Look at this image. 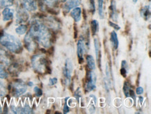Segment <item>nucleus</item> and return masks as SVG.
<instances>
[{"instance_id":"nucleus-23","label":"nucleus","mask_w":151,"mask_h":114,"mask_svg":"<svg viewBox=\"0 0 151 114\" xmlns=\"http://www.w3.org/2000/svg\"><path fill=\"white\" fill-rule=\"evenodd\" d=\"M14 0H0V8L9 7L12 6Z\"/></svg>"},{"instance_id":"nucleus-19","label":"nucleus","mask_w":151,"mask_h":114,"mask_svg":"<svg viewBox=\"0 0 151 114\" xmlns=\"http://www.w3.org/2000/svg\"><path fill=\"white\" fill-rule=\"evenodd\" d=\"M86 63H87V66L91 70H95L96 69V62H95L94 58L92 55H87L86 57Z\"/></svg>"},{"instance_id":"nucleus-30","label":"nucleus","mask_w":151,"mask_h":114,"mask_svg":"<svg viewBox=\"0 0 151 114\" xmlns=\"http://www.w3.org/2000/svg\"><path fill=\"white\" fill-rule=\"evenodd\" d=\"M56 84H57V78H51L49 80V85L50 86H55Z\"/></svg>"},{"instance_id":"nucleus-28","label":"nucleus","mask_w":151,"mask_h":114,"mask_svg":"<svg viewBox=\"0 0 151 114\" xmlns=\"http://www.w3.org/2000/svg\"><path fill=\"white\" fill-rule=\"evenodd\" d=\"M34 92H35V94H36V95L37 96V97L42 96V91L41 89H40V88H38V87H37V86L34 87Z\"/></svg>"},{"instance_id":"nucleus-21","label":"nucleus","mask_w":151,"mask_h":114,"mask_svg":"<svg viewBox=\"0 0 151 114\" xmlns=\"http://www.w3.org/2000/svg\"><path fill=\"white\" fill-rule=\"evenodd\" d=\"M27 26L25 25H20L15 28V32L20 35L24 34L27 32Z\"/></svg>"},{"instance_id":"nucleus-39","label":"nucleus","mask_w":151,"mask_h":114,"mask_svg":"<svg viewBox=\"0 0 151 114\" xmlns=\"http://www.w3.org/2000/svg\"><path fill=\"white\" fill-rule=\"evenodd\" d=\"M139 101H140V103L141 104H142V102H143V99H144V98L143 97H139Z\"/></svg>"},{"instance_id":"nucleus-17","label":"nucleus","mask_w":151,"mask_h":114,"mask_svg":"<svg viewBox=\"0 0 151 114\" xmlns=\"http://www.w3.org/2000/svg\"><path fill=\"white\" fill-rule=\"evenodd\" d=\"M94 46L95 49H96V55L97 60L99 62V65L100 66V57H101V54H100V46L99 40L97 38H94Z\"/></svg>"},{"instance_id":"nucleus-1","label":"nucleus","mask_w":151,"mask_h":114,"mask_svg":"<svg viewBox=\"0 0 151 114\" xmlns=\"http://www.w3.org/2000/svg\"><path fill=\"white\" fill-rule=\"evenodd\" d=\"M29 33L35 41L38 42L43 47L49 48L51 46L52 34L47 27L40 21L37 20L33 21Z\"/></svg>"},{"instance_id":"nucleus-27","label":"nucleus","mask_w":151,"mask_h":114,"mask_svg":"<svg viewBox=\"0 0 151 114\" xmlns=\"http://www.w3.org/2000/svg\"><path fill=\"white\" fill-rule=\"evenodd\" d=\"M41 1L47 6H54L58 0H41Z\"/></svg>"},{"instance_id":"nucleus-29","label":"nucleus","mask_w":151,"mask_h":114,"mask_svg":"<svg viewBox=\"0 0 151 114\" xmlns=\"http://www.w3.org/2000/svg\"><path fill=\"white\" fill-rule=\"evenodd\" d=\"M6 92V91L5 88L4 87L3 84H1V83H0V97L5 95Z\"/></svg>"},{"instance_id":"nucleus-2","label":"nucleus","mask_w":151,"mask_h":114,"mask_svg":"<svg viewBox=\"0 0 151 114\" xmlns=\"http://www.w3.org/2000/svg\"><path fill=\"white\" fill-rule=\"evenodd\" d=\"M0 44L12 53H19L22 51V46L20 39L10 34L4 33L0 37Z\"/></svg>"},{"instance_id":"nucleus-37","label":"nucleus","mask_w":151,"mask_h":114,"mask_svg":"<svg viewBox=\"0 0 151 114\" xmlns=\"http://www.w3.org/2000/svg\"><path fill=\"white\" fill-rule=\"evenodd\" d=\"M11 111L13 113H17V111H16V107H15V105H13V104H11Z\"/></svg>"},{"instance_id":"nucleus-40","label":"nucleus","mask_w":151,"mask_h":114,"mask_svg":"<svg viewBox=\"0 0 151 114\" xmlns=\"http://www.w3.org/2000/svg\"><path fill=\"white\" fill-rule=\"evenodd\" d=\"M1 112H2V109H1V106H0V113H1Z\"/></svg>"},{"instance_id":"nucleus-7","label":"nucleus","mask_w":151,"mask_h":114,"mask_svg":"<svg viewBox=\"0 0 151 114\" xmlns=\"http://www.w3.org/2000/svg\"><path fill=\"white\" fill-rule=\"evenodd\" d=\"M13 95L15 97H19L25 93L27 91V86L24 83L17 82L13 84Z\"/></svg>"},{"instance_id":"nucleus-14","label":"nucleus","mask_w":151,"mask_h":114,"mask_svg":"<svg viewBox=\"0 0 151 114\" xmlns=\"http://www.w3.org/2000/svg\"><path fill=\"white\" fill-rule=\"evenodd\" d=\"M110 10V17L112 20L114 21H117L118 19V13L116 9V1L114 0L111 1V5L109 7Z\"/></svg>"},{"instance_id":"nucleus-25","label":"nucleus","mask_w":151,"mask_h":114,"mask_svg":"<svg viewBox=\"0 0 151 114\" xmlns=\"http://www.w3.org/2000/svg\"><path fill=\"white\" fill-rule=\"evenodd\" d=\"M8 77V73L5 70L4 67L3 65H0V78L1 79H5Z\"/></svg>"},{"instance_id":"nucleus-41","label":"nucleus","mask_w":151,"mask_h":114,"mask_svg":"<svg viewBox=\"0 0 151 114\" xmlns=\"http://www.w3.org/2000/svg\"><path fill=\"white\" fill-rule=\"evenodd\" d=\"M133 1H134V3H136V2H137V0H133Z\"/></svg>"},{"instance_id":"nucleus-9","label":"nucleus","mask_w":151,"mask_h":114,"mask_svg":"<svg viewBox=\"0 0 151 114\" xmlns=\"http://www.w3.org/2000/svg\"><path fill=\"white\" fill-rule=\"evenodd\" d=\"M24 44L25 47L29 51H34L36 48V44L35 42V40L32 36L30 35L29 33H27L26 36H24Z\"/></svg>"},{"instance_id":"nucleus-4","label":"nucleus","mask_w":151,"mask_h":114,"mask_svg":"<svg viewBox=\"0 0 151 114\" xmlns=\"http://www.w3.org/2000/svg\"><path fill=\"white\" fill-rule=\"evenodd\" d=\"M96 75L91 70L88 71L86 75V91L91 92L96 88Z\"/></svg>"},{"instance_id":"nucleus-15","label":"nucleus","mask_w":151,"mask_h":114,"mask_svg":"<svg viewBox=\"0 0 151 114\" xmlns=\"http://www.w3.org/2000/svg\"><path fill=\"white\" fill-rule=\"evenodd\" d=\"M0 62L6 65H9L10 63L9 55L6 53L5 50L0 48Z\"/></svg>"},{"instance_id":"nucleus-16","label":"nucleus","mask_w":151,"mask_h":114,"mask_svg":"<svg viewBox=\"0 0 151 114\" xmlns=\"http://www.w3.org/2000/svg\"><path fill=\"white\" fill-rule=\"evenodd\" d=\"M110 41H111V45L113 46V48L114 50H116L118 47H119V39H118L117 34L116 33V32H113L111 33V36H110Z\"/></svg>"},{"instance_id":"nucleus-33","label":"nucleus","mask_w":151,"mask_h":114,"mask_svg":"<svg viewBox=\"0 0 151 114\" xmlns=\"http://www.w3.org/2000/svg\"><path fill=\"white\" fill-rule=\"evenodd\" d=\"M127 69L124 68V67H121V74L123 76L124 78H125V77L127 76Z\"/></svg>"},{"instance_id":"nucleus-18","label":"nucleus","mask_w":151,"mask_h":114,"mask_svg":"<svg viewBox=\"0 0 151 114\" xmlns=\"http://www.w3.org/2000/svg\"><path fill=\"white\" fill-rule=\"evenodd\" d=\"M141 16L144 18L146 20H148L149 18H150V5L148 6H146L141 9Z\"/></svg>"},{"instance_id":"nucleus-26","label":"nucleus","mask_w":151,"mask_h":114,"mask_svg":"<svg viewBox=\"0 0 151 114\" xmlns=\"http://www.w3.org/2000/svg\"><path fill=\"white\" fill-rule=\"evenodd\" d=\"M32 110L28 104H25L24 107H22V113H32Z\"/></svg>"},{"instance_id":"nucleus-22","label":"nucleus","mask_w":151,"mask_h":114,"mask_svg":"<svg viewBox=\"0 0 151 114\" xmlns=\"http://www.w3.org/2000/svg\"><path fill=\"white\" fill-rule=\"evenodd\" d=\"M98 13H99L100 18H104V9H103L104 0H98Z\"/></svg>"},{"instance_id":"nucleus-12","label":"nucleus","mask_w":151,"mask_h":114,"mask_svg":"<svg viewBox=\"0 0 151 114\" xmlns=\"http://www.w3.org/2000/svg\"><path fill=\"white\" fill-rule=\"evenodd\" d=\"M2 16L4 22L12 20L14 17V10L9 7H5L2 11Z\"/></svg>"},{"instance_id":"nucleus-3","label":"nucleus","mask_w":151,"mask_h":114,"mask_svg":"<svg viewBox=\"0 0 151 114\" xmlns=\"http://www.w3.org/2000/svg\"><path fill=\"white\" fill-rule=\"evenodd\" d=\"M32 65L34 70L38 73H44L45 71H49L48 73L50 74L51 73L47 65V60L41 55H34L32 59Z\"/></svg>"},{"instance_id":"nucleus-31","label":"nucleus","mask_w":151,"mask_h":114,"mask_svg":"<svg viewBox=\"0 0 151 114\" xmlns=\"http://www.w3.org/2000/svg\"><path fill=\"white\" fill-rule=\"evenodd\" d=\"M109 25L111 27V28H113L115 29L116 30H119L120 29H121V28H120V26H119L116 24H115V23L111 22V21H109Z\"/></svg>"},{"instance_id":"nucleus-6","label":"nucleus","mask_w":151,"mask_h":114,"mask_svg":"<svg viewBox=\"0 0 151 114\" xmlns=\"http://www.w3.org/2000/svg\"><path fill=\"white\" fill-rule=\"evenodd\" d=\"M77 56H78L79 62L82 64L84 62V54L86 51V47H85L84 38L81 37L80 39L77 42Z\"/></svg>"},{"instance_id":"nucleus-10","label":"nucleus","mask_w":151,"mask_h":114,"mask_svg":"<svg viewBox=\"0 0 151 114\" xmlns=\"http://www.w3.org/2000/svg\"><path fill=\"white\" fill-rule=\"evenodd\" d=\"M29 19V14L24 9H18L16 13L17 23H22L27 21Z\"/></svg>"},{"instance_id":"nucleus-13","label":"nucleus","mask_w":151,"mask_h":114,"mask_svg":"<svg viewBox=\"0 0 151 114\" xmlns=\"http://www.w3.org/2000/svg\"><path fill=\"white\" fill-rule=\"evenodd\" d=\"M70 16L74 19L75 22L77 23L81 20L82 18V9L78 7L73 9V11L70 12Z\"/></svg>"},{"instance_id":"nucleus-38","label":"nucleus","mask_w":151,"mask_h":114,"mask_svg":"<svg viewBox=\"0 0 151 114\" xmlns=\"http://www.w3.org/2000/svg\"><path fill=\"white\" fill-rule=\"evenodd\" d=\"M28 86L32 87V86H34V84H33L32 82H29V83H28Z\"/></svg>"},{"instance_id":"nucleus-11","label":"nucleus","mask_w":151,"mask_h":114,"mask_svg":"<svg viewBox=\"0 0 151 114\" xmlns=\"http://www.w3.org/2000/svg\"><path fill=\"white\" fill-rule=\"evenodd\" d=\"M81 2H82V0H67L66 3L63 7V10L65 12H68L71 9L78 7Z\"/></svg>"},{"instance_id":"nucleus-34","label":"nucleus","mask_w":151,"mask_h":114,"mask_svg":"<svg viewBox=\"0 0 151 114\" xmlns=\"http://www.w3.org/2000/svg\"><path fill=\"white\" fill-rule=\"evenodd\" d=\"M67 99H68V98H66V99H65V104H64V107H63V113H68L69 111H70L69 108H68V106H67V104H66Z\"/></svg>"},{"instance_id":"nucleus-5","label":"nucleus","mask_w":151,"mask_h":114,"mask_svg":"<svg viewBox=\"0 0 151 114\" xmlns=\"http://www.w3.org/2000/svg\"><path fill=\"white\" fill-rule=\"evenodd\" d=\"M73 62L71 61L70 59H67L65 60V67H63V76L65 77V80L66 84H70V80H71V75L73 73Z\"/></svg>"},{"instance_id":"nucleus-24","label":"nucleus","mask_w":151,"mask_h":114,"mask_svg":"<svg viewBox=\"0 0 151 114\" xmlns=\"http://www.w3.org/2000/svg\"><path fill=\"white\" fill-rule=\"evenodd\" d=\"M130 86H129L128 83L125 82L123 87V92L124 94H125V96L126 97H129V91H130Z\"/></svg>"},{"instance_id":"nucleus-35","label":"nucleus","mask_w":151,"mask_h":114,"mask_svg":"<svg viewBox=\"0 0 151 114\" xmlns=\"http://www.w3.org/2000/svg\"><path fill=\"white\" fill-rule=\"evenodd\" d=\"M90 7H91V11H93V13L95 12L94 0H90Z\"/></svg>"},{"instance_id":"nucleus-36","label":"nucleus","mask_w":151,"mask_h":114,"mask_svg":"<svg viewBox=\"0 0 151 114\" xmlns=\"http://www.w3.org/2000/svg\"><path fill=\"white\" fill-rule=\"evenodd\" d=\"M144 92V88L142 87H138L136 90V93L137 94H141Z\"/></svg>"},{"instance_id":"nucleus-42","label":"nucleus","mask_w":151,"mask_h":114,"mask_svg":"<svg viewBox=\"0 0 151 114\" xmlns=\"http://www.w3.org/2000/svg\"><path fill=\"white\" fill-rule=\"evenodd\" d=\"M62 1H66L67 0H62Z\"/></svg>"},{"instance_id":"nucleus-8","label":"nucleus","mask_w":151,"mask_h":114,"mask_svg":"<svg viewBox=\"0 0 151 114\" xmlns=\"http://www.w3.org/2000/svg\"><path fill=\"white\" fill-rule=\"evenodd\" d=\"M22 8L27 11H35L37 10L36 0H22Z\"/></svg>"},{"instance_id":"nucleus-20","label":"nucleus","mask_w":151,"mask_h":114,"mask_svg":"<svg viewBox=\"0 0 151 114\" xmlns=\"http://www.w3.org/2000/svg\"><path fill=\"white\" fill-rule=\"evenodd\" d=\"M91 32L93 36L96 35L97 32L99 30V23L96 20H93L91 21Z\"/></svg>"},{"instance_id":"nucleus-32","label":"nucleus","mask_w":151,"mask_h":114,"mask_svg":"<svg viewBox=\"0 0 151 114\" xmlns=\"http://www.w3.org/2000/svg\"><path fill=\"white\" fill-rule=\"evenodd\" d=\"M81 96H82V94H81L80 90H79V88H78L76 91H75V97H76V99L78 102L79 101V98H80Z\"/></svg>"}]
</instances>
